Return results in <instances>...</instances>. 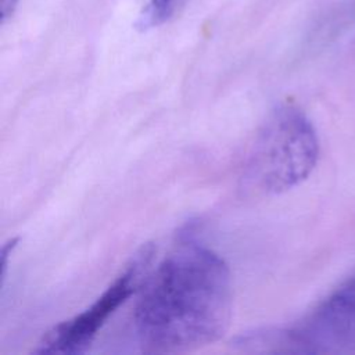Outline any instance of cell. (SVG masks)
Returning <instances> with one entry per match:
<instances>
[{
    "mask_svg": "<svg viewBox=\"0 0 355 355\" xmlns=\"http://www.w3.org/2000/svg\"><path fill=\"white\" fill-rule=\"evenodd\" d=\"M232 313L227 263L212 250L186 241L146 276L133 326L144 352L179 354L220 340Z\"/></svg>",
    "mask_w": 355,
    "mask_h": 355,
    "instance_id": "cell-1",
    "label": "cell"
},
{
    "mask_svg": "<svg viewBox=\"0 0 355 355\" xmlns=\"http://www.w3.org/2000/svg\"><path fill=\"white\" fill-rule=\"evenodd\" d=\"M286 340L308 351H355V275L286 333Z\"/></svg>",
    "mask_w": 355,
    "mask_h": 355,
    "instance_id": "cell-4",
    "label": "cell"
},
{
    "mask_svg": "<svg viewBox=\"0 0 355 355\" xmlns=\"http://www.w3.org/2000/svg\"><path fill=\"white\" fill-rule=\"evenodd\" d=\"M18 0H0V19L4 24L15 11Z\"/></svg>",
    "mask_w": 355,
    "mask_h": 355,
    "instance_id": "cell-6",
    "label": "cell"
},
{
    "mask_svg": "<svg viewBox=\"0 0 355 355\" xmlns=\"http://www.w3.org/2000/svg\"><path fill=\"white\" fill-rule=\"evenodd\" d=\"M319 150L308 116L294 105H282L268 116L248 150L245 179L263 193H284L312 173Z\"/></svg>",
    "mask_w": 355,
    "mask_h": 355,
    "instance_id": "cell-2",
    "label": "cell"
},
{
    "mask_svg": "<svg viewBox=\"0 0 355 355\" xmlns=\"http://www.w3.org/2000/svg\"><path fill=\"white\" fill-rule=\"evenodd\" d=\"M172 4L173 0H150L143 14L139 17V21L136 24L137 28L147 29L164 22L171 14Z\"/></svg>",
    "mask_w": 355,
    "mask_h": 355,
    "instance_id": "cell-5",
    "label": "cell"
},
{
    "mask_svg": "<svg viewBox=\"0 0 355 355\" xmlns=\"http://www.w3.org/2000/svg\"><path fill=\"white\" fill-rule=\"evenodd\" d=\"M153 254V245L143 247L90 306L49 330L33 352L61 355L85 352L110 316L141 287L148 275Z\"/></svg>",
    "mask_w": 355,
    "mask_h": 355,
    "instance_id": "cell-3",
    "label": "cell"
}]
</instances>
